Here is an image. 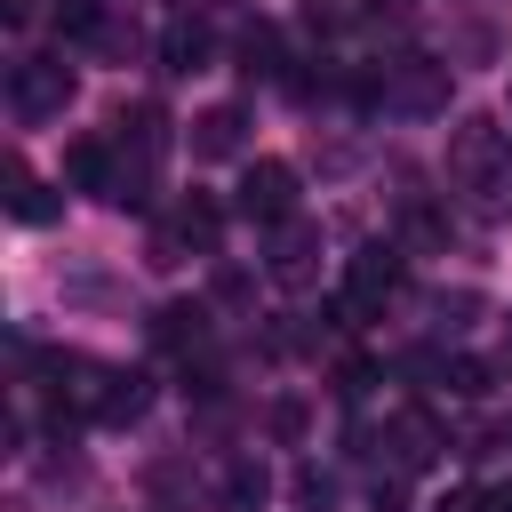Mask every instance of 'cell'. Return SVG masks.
I'll use <instances>...</instances> for the list:
<instances>
[{
	"mask_svg": "<svg viewBox=\"0 0 512 512\" xmlns=\"http://www.w3.org/2000/svg\"><path fill=\"white\" fill-rule=\"evenodd\" d=\"M400 280H408V256H400L392 240H368V248L344 256V296H352L360 312H376L384 296H400Z\"/></svg>",
	"mask_w": 512,
	"mask_h": 512,
	"instance_id": "7a4b0ae2",
	"label": "cell"
},
{
	"mask_svg": "<svg viewBox=\"0 0 512 512\" xmlns=\"http://www.w3.org/2000/svg\"><path fill=\"white\" fill-rule=\"evenodd\" d=\"M240 144H248V112L240 104H208L192 120V160H232Z\"/></svg>",
	"mask_w": 512,
	"mask_h": 512,
	"instance_id": "52a82bcc",
	"label": "cell"
},
{
	"mask_svg": "<svg viewBox=\"0 0 512 512\" xmlns=\"http://www.w3.org/2000/svg\"><path fill=\"white\" fill-rule=\"evenodd\" d=\"M472 200H480V216H512V152L472 176Z\"/></svg>",
	"mask_w": 512,
	"mask_h": 512,
	"instance_id": "2e32d148",
	"label": "cell"
},
{
	"mask_svg": "<svg viewBox=\"0 0 512 512\" xmlns=\"http://www.w3.org/2000/svg\"><path fill=\"white\" fill-rule=\"evenodd\" d=\"M432 512H496V496H480V488H448Z\"/></svg>",
	"mask_w": 512,
	"mask_h": 512,
	"instance_id": "44dd1931",
	"label": "cell"
},
{
	"mask_svg": "<svg viewBox=\"0 0 512 512\" xmlns=\"http://www.w3.org/2000/svg\"><path fill=\"white\" fill-rule=\"evenodd\" d=\"M240 216L248 224H288L296 216V168L288 160H248L240 168Z\"/></svg>",
	"mask_w": 512,
	"mask_h": 512,
	"instance_id": "3957f363",
	"label": "cell"
},
{
	"mask_svg": "<svg viewBox=\"0 0 512 512\" xmlns=\"http://www.w3.org/2000/svg\"><path fill=\"white\" fill-rule=\"evenodd\" d=\"M168 232H176V248L216 256V240H224V208H216L208 192H184V200H176V216H168Z\"/></svg>",
	"mask_w": 512,
	"mask_h": 512,
	"instance_id": "ba28073f",
	"label": "cell"
},
{
	"mask_svg": "<svg viewBox=\"0 0 512 512\" xmlns=\"http://www.w3.org/2000/svg\"><path fill=\"white\" fill-rule=\"evenodd\" d=\"M384 104H400V112H440V104H448V64H432V56H408V64H392V80H384Z\"/></svg>",
	"mask_w": 512,
	"mask_h": 512,
	"instance_id": "277c9868",
	"label": "cell"
},
{
	"mask_svg": "<svg viewBox=\"0 0 512 512\" xmlns=\"http://www.w3.org/2000/svg\"><path fill=\"white\" fill-rule=\"evenodd\" d=\"M264 496H272V472L264 464H232L224 472V512H264Z\"/></svg>",
	"mask_w": 512,
	"mask_h": 512,
	"instance_id": "9a60e30c",
	"label": "cell"
},
{
	"mask_svg": "<svg viewBox=\"0 0 512 512\" xmlns=\"http://www.w3.org/2000/svg\"><path fill=\"white\" fill-rule=\"evenodd\" d=\"M64 176H72L80 192H104V200H112V184H120V168H112V144H104V136H80V144H64Z\"/></svg>",
	"mask_w": 512,
	"mask_h": 512,
	"instance_id": "30bf717a",
	"label": "cell"
},
{
	"mask_svg": "<svg viewBox=\"0 0 512 512\" xmlns=\"http://www.w3.org/2000/svg\"><path fill=\"white\" fill-rule=\"evenodd\" d=\"M144 400H152V384H144L136 368H96V384H88V408H96L104 424H136Z\"/></svg>",
	"mask_w": 512,
	"mask_h": 512,
	"instance_id": "5b68a950",
	"label": "cell"
},
{
	"mask_svg": "<svg viewBox=\"0 0 512 512\" xmlns=\"http://www.w3.org/2000/svg\"><path fill=\"white\" fill-rule=\"evenodd\" d=\"M368 384H376V368H368V360H336V400H360Z\"/></svg>",
	"mask_w": 512,
	"mask_h": 512,
	"instance_id": "ffe728a7",
	"label": "cell"
},
{
	"mask_svg": "<svg viewBox=\"0 0 512 512\" xmlns=\"http://www.w3.org/2000/svg\"><path fill=\"white\" fill-rule=\"evenodd\" d=\"M0 184H8V216H16V224H48V216H56V192H48V184H40V176H32L16 152H8Z\"/></svg>",
	"mask_w": 512,
	"mask_h": 512,
	"instance_id": "8fae6325",
	"label": "cell"
},
{
	"mask_svg": "<svg viewBox=\"0 0 512 512\" xmlns=\"http://www.w3.org/2000/svg\"><path fill=\"white\" fill-rule=\"evenodd\" d=\"M384 448H392V464H400V472H416V464H432V456H440V432H432V416H424V408H408V416H392V424H384Z\"/></svg>",
	"mask_w": 512,
	"mask_h": 512,
	"instance_id": "9c48e42d",
	"label": "cell"
},
{
	"mask_svg": "<svg viewBox=\"0 0 512 512\" xmlns=\"http://www.w3.org/2000/svg\"><path fill=\"white\" fill-rule=\"evenodd\" d=\"M160 64H168V72H208V24L176 16V24L160 32Z\"/></svg>",
	"mask_w": 512,
	"mask_h": 512,
	"instance_id": "4fadbf2b",
	"label": "cell"
},
{
	"mask_svg": "<svg viewBox=\"0 0 512 512\" xmlns=\"http://www.w3.org/2000/svg\"><path fill=\"white\" fill-rule=\"evenodd\" d=\"M296 504H312V512H320V504H328V480H320V472H296Z\"/></svg>",
	"mask_w": 512,
	"mask_h": 512,
	"instance_id": "603a6c76",
	"label": "cell"
},
{
	"mask_svg": "<svg viewBox=\"0 0 512 512\" xmlns=\"http://www.w3.org/2000/svg\"><path fill=\"white\" fill-rule=\"evenodd\" d=\"M376 512H400V480H376Z\"/></svg>",
	"mask_w": 512,
	"mask_h": 512,
	"instance_id": "cb8c5ba5",
	"label": "cell"
},
{
	"mask_svg": "<svg viewBox=\"0 0 512 512\" xmlns=\"http://www.w3.org/2000/svg\"><path fill=\"white\" fill-rule=\"evenodd\" d=\"M312 256H320V240L288 216V224H280V248H272V280H280V288H304V280H312Z\"/></svg>",
	"mask_w": 512,
	"mask_h": 512,
	"instance_id": "7c38bea8",
	"label": "cell"
},
{
	"mask_svg": "<svg viewBox=\"0 0 512 512\" xmlns=\"http://www.w3.org/2000/svg\"><path fill=\"white\" fill-rule=\"evenodd\" d=\"M440 384H448L456 400H480V392H488V368H480V360H440Z\"/></svg>",
	"mask_w": 512,
	"mask_h": 512,
	"instance_id": "d6986e66",
	"label": "cell"
},
{
	"mask_svg": "<svg viewBox=\"0 0 512 512\" xmlns=\"http://www.w3.org/2000/svg\"><path fill=\"white\" fill-rule=\"evenodd\" d=\"M56 32H64V40H104V32H112V16H104V0H64Z\"/></svg>",
	"mask_w": 512,
	"mask_h": 512,
	"instance_id": "e0dca14e",
	"label": "cell"
},
{
	"mask_svg": "<svg viewBox=\"0 0 512 512\" xmlns=\"http://www.w3.org/2000/svg\"><path fill=\"white\" fill-rule=\"evenodd\" d=\"M200 336H208V312H200V304H160V312H152V344L184 352V344H200Z\"/></svg>",
	"mask_w": 512,
	"mask_h": 512,
	"instance_id": "5bb4252c",
	"label": "cell"
},
{
	"mask_svg": "<svg viewBox=\"0 0 512 512\" xmlns=\"http://www.w3.org/2000/svg\"><path fill=\"white\" fill-rule=\"evenodd\" d=\"M272 432H280V440H304V400H280V408H272Z\"/></svg>",
	"mask_w": 512,
	"mask_h": 512,
	"instance_id": "7402d4cb",
	"label": "cell"
},
{
	"mask_svg": "<svg viewBox=\"0 0 512 512\" xmlns=\"http://www.w3.org/2000/svg\"><path fill=\"white\" fill-rule=\"evenodd\" d=\"M496 512H512V480H504V488H496Z\"/></svg>",
	"mask_w": 512,
	"mask_h": 512,
	"instance_id": "d4e9b609",
	"label": "cell"
},
{
	"mask_svg": "<svg viewBox=\"0 0 512 512\" xmlns=\"http://www.w3.org/2000/svg\"><path fill=\"white\" fill-rule=\"evenodd\" d=\"M240 72H248V80H256V72H280V32H272V24H256V32L240 40Z\"/></svg>",
	"mask_w": 512,
	"mask_h": 512,
	"instance_id": "ac0fdd59",
	"label": "cell"
},
{
	"mask_svg": "<svg viewBox=\"0 0 512 512\" xmlns=\"http://www.w3.org/2000/svg\"><path fill=\"white\" fill-rule=\"evenodd\" d=\"M504 152H512V144H504V128H496V120H456V136H448V168H456L464 184H472L480 168H496Z\"/></svg>",
	"mask_w": 512,
	"mask_h": 512,
	"instance_id": "8992f818",
	"label": "cell"
},
{
	"mask_svg": "<svg viewBox=\"0 0 512 512\" xmlns=\"http://www.w3.org/2000/svg\"><path fill=\"white\" fill-rule=\"evenodd\" d=\"M64 104H72V64L64 56H24L8 72V112L16 120H56Z\"/></svg>",
	"mask_w": 512,
	"mask_h": 512,
	"instance_id": "6da1fadb",
	"label": "cell"
}]
</instances>
